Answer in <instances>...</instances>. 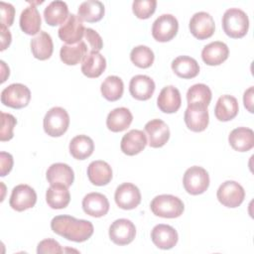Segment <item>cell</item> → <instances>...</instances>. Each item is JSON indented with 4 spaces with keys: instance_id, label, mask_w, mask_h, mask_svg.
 I'll use <instances>...</instances> for the list:
<instances>
[{
    "instance_id": "1",
    "label": "cell",
    "mask_w": 254,
    "mask_h": 254,
    "mask_svg": "<svg viewBox=\"0 0 254 254\" xmlns=\"http://www.w3.org/2000/svg\"><path fill=\"white\" fill-rule=\"evenodd\" d=\"M52 230L64 238L73 242L89 239L94 231L93 224L85 219H76L70 215H57L51 221Z\"/></svg>"
},
{
    "instance_id": "2",
    "label": "cell",
    "mask_w": 254,
    "mask_h": 254,
    "mask_svg": "<svg viewBox=\"0 0 254 254\" xmlns=\"http://www.w3.org/2000/svg\"><path fill=\"white\" fill-rule=\"evenodd\" d=\"M222 28L224 33L230 38H243L249 29L247 14L239 8L227 9L222 16Z\"/></svg>"
},
{
    "instance_id": "3",
    "label": "cell",
    "mask_w": 254,
    "mask_h": 254,
    "mask_svg": "<svg viewBox=\"0 0 254 254\" xmlns=\"http://www.w3.org/2000/svg\"><path fill=\"white\" fill-rule=\"evenodd\" d=\"M150 208L157 216L176 218L183 214L185 205L182 199L178 196L172 194H160L152 199Z\"/></svg>"
},
{
    "instance_id": "4",
    "label": "cell",
    "mask_w": 254,
    "mask_h": 254,
    "mask_svg": "<svg viewBox=\"0 0 254 254\" xmlns=\"http://www.w3.org/2000/svg\"><path fill=\"white\" fill-rule=\"evenodd\" d=\"M44 130L51 137H60L65 133L69 125V115L60 106L52 107L45 115Z\"/></svg>"
},
{
    "instance_id": "5",
    "label": "cell",
    "mask_w": 254,
    "mask_h": 254,
    "mask_svg": "<svg viewBox=\"0 0 254 254\" xmlns=\"http://www.w3.org/2000/svg\"><path fill=\"white\" fill-rule=\"evenodd\" d=\"M183 184L190 194L197 195L203 193L209 186L208 173L202 167L192 166L185 172Z\"/></svg>"
},
{
    "instance_id": "6",
    "label": "cell",
    "mask_w": 254,
    "mask_h": 254,
    "mask_svg": "<svg viewBox=\"0 0 254 254\" xmlns=\"http://www.w3.org/2000/svg\"><path fill=\"white\" fill-rule=\"evenodd\" d=\"M31 99L30 89L22 83H12L1 92V102L11 108L26 107Z\"/></svg>"
},
{
    "instance_id": "7",
    "label": "cell",
    "mask_w": 254,
    "mask_h": 254,
    "mask_svg": "<svg viewBox=\"0 0 254 254\" xmlns=\"http://www.w3.org/2000/svg\"><path fill=\"white\" fill-rule=\"evenodd\" d=\"M218 201L226 207L239 206L245 197V190L240 184L235 181H225L222 183L216 192Z\"/></svg>"
},
{
    "instance_id": "8",
    "label": "cell",
    "mask_w": 254,
    "mask_h": 254,
    "mask_svg": "<svg viewBox=\"0 0 254 254\" xmlns=\"http://www.w3.org/2000/svg\"><path fill=\"white\" fill-rule=\"evenodd\" d=\"M179 23L172 14H163L153 23L152 36L158 42H169L178 33Z\"/></svg>"
},
{
    "instance_id": "9",
    "label": "cell",
    "mask_w": 254,
    "mask_h": 254,
    "mask_svg": "<svg viewBox=\"0 0 254 254\" xmlns=\"http://www.w3.org/2000/svg\"><path fill=\"white\" fill-rule=\"evenodd\" d=\"M85 28L80 18L75 14H69L66 21L60 27L59 38L66 45H74L81 41L84 36Z\"/></svg>"
},
{
    "instance_id": "10",
    "label": "cell",
    "mask_w": 254,
    "mask_h": 254,
    "mask_svg": "<svg viewBox=\"0 0 254 254\" xmlns=\"http://www.w3.org/2000/svg\"><path fill=\"white\" fill-rule=\"evenodd\" d=\"M136 235L134 223L126 218L116 219L109 226V238L116 245H127L131 243Z\"/></svg>"
},
{
    "instance_id": "11",
    "label": "cell",
    "mask_w": 254,
    "mask_h": 254,
    "mask_svg": "<svg viewBox=\"0 0 254 254\" xmlns=\"http://www.w3.org/2000/svg\"><path fill=\"white\" fill-rule=\"evenodd\" d=\"M189 27L193 37L198 40H205L213 35L215 23L209 13L200 11L192 15Z\"/></svg>"
},
{
    "instance_id": "12",
    "label": "cell",
    "mask_w": 254,
    "mask_h": 254,
    "mask_svg": "<svg viewBox=\"0 0 254 254\" xmlns=\"http://www.w3.org/2000/svg\"><path fill=\"white\" fill-rule=\"evenodd\" d=\"M37 201V193L28 185H18L12 190L9 204L17 211H24L32 208Z\"/></svg>"
},
{
    "instance_id": "13",
    "label": "cell",
    "mask_w": 254,
    "mask_h": 254,
    "mask_svg": "<svg viewBox=\"0 0 254 254\" xmlns=\"http://www.w3.org/2000/svg\"><path fill=\"white\" fill-rule=\"evenodd\" d=\"M114 199L120 208L125 210L134 209L141 202V192L135 185L131 183H123L117 187Z\"/></svg>"
},
{
    "instance_id": "14",
    "label": "cell",
    "mask_w": 254,
    "mask_h": 254,
    "mask_svg": "<svg viewBox=\"0 0 254 254\" xmlns=\"http://www.w3.org/2000/svg\"><path fill=\"white\" fill-rule=\"evenodd\" d=\"M184 119L190 130L201 132L206 129L209 122L207 107L199 104H188Z\"/></svg>"
},
{
    "instance_id": "15",
    "label": "cell",
    "mask_w": 254,
    "mask_h": 254,
    "mask_svg": "<svg viewBox=\"0 0 254 254\" xmlns=\"http://www.w3.org/2000/svg\"><path fill=\"white\" fill-rule=\"evenodd\" d=\"M151 239L153 243L160 249H171L179 240L177 230L168 224H157L151 231Z\"/></svg>"
},
{
    "instance_id": "16",
    "label": "cell",
    "mask_w": 254,
    "mask_h": 254,
    "mask_svg": "<svg viewBox=\"0 0 254 254\" xmlns=\"http://www.w3.org/2000/svg\"><path fill=\"white\" fill-rule=\"evenodd\" d=\"M145 132L148 135V144L152 148L163 147L170 138V129L161 119H153L147 122Z\"/></svg>"
},
{
    "instance_id": "17",
    "label": "cell",
    "mask_w": 254,
    "mask_h": 254,
    "mask_svg": "<svg viewBox=\"0 0 254 254\" xmlns=\"http://www.w3.org/2000/svg\"><path fill=\"white\" fill-rule=\"evenodd\" d=\"M107 197L100 192H89L82 199L83 211L92 217H101L109 210Z\"/></svg>"
},
{
    "instance_id": "18",
    "label": "cell",
    "mask_w": 254,
    "mask_h": 254,
    "mask_svg": "<svg viewBox=\"0 0 254 254\" xmlns=\"http://www.w3.org/2000/svg\"><path fill=\"white\" fill-rule=\"evenodd\" d=\"M154 80L145 74H137L133 76L129 83V91L137 100H148L155 91Z\"/></svg>"
},
{
    "instance_id": "19",
    "label": "cell",
    "mask_w": 254,
    "mask_h": 254,
    "mask_svg": "<svg viewBox=\"0 0 254 254\" xmlns=\"http://www.w3.org/2000/svg\"><path fill=\"white\" fill-rule=\"evenodd\" d=\"M182 104L181 93L174 85L165 86L159 93L157 105L159 109L165 113L177 112Z\"/></svg>"
},
{
    "instance_id": "20",
    "label": "cell",
    "mask_w": 254,
    "mask_h": 254,
    "mask_svg": "<svg viewBox=\"0 0 254 254\" xmlns=\"http://www.w3.org/2000/svg\"><path fill=\"white\" fill-rule=\"evenodd\" d=\"M147 145V138L142 130L133 129L127 132L121 139V151L128 156L139 154Z\"/></svg>"
},
{
    "instance_id": "21",
    "label": "cell",
    "mask_w": 254,
    "mask_h": 254,
    "mask_svg": "<svg viewBox=\"0 0 254 254\" xmlns=\"http://www.w3.org/2000/svg\"><path fill=\"white\" fill-rule=\"evenodd\" d=\"M229 55L227 45L220 41L211 42L201 51V59L208 65H218L225 62Z\"/></svg>"
},
{
    "instance_id": "22",
    "label": "cell",
    "mask_w": 254,
    "mask_h": 254,
    "mask_svg": "<svg viewBox=\"0 0 254 254\" xmlns=\"http://www.w3.org/2000/svg\"><path fill=\"white\" fill-rule=\"evenodd\" d=\"M47 180L50 185H63L69 188L74 181L72 169L64 163H55L47 170Z\"/></svg>"
},
{
    "instance_id": "23",
    "label": "cell",
    "mask_w": 254,
    "mask_h": 254,
    "mask_svg": "<svg viewBox=\"0 0 254 254\" xmlns=\"http://www.w3.org/2000/svg\"><path fill=\"white\" fill-rule=\"evenodd\" d=\"M228 141L235 151L247 152L254 146V132L247 127L235 128L230 132Z\"/></svg>"
},
{
    "instance_id": "24",
    "label": "cell",
    "mask_w": 254,
    "mask_h": 254,
    "mask_svg": "<svg viewBox=\"0 0 254 254\" xmlns=\"http://www.w3.org/2000/svg\"><path fill=\"white\" fill-rule=\"evenodd\" d=\"M87 177L91 184L98 187L105 186L112 179L111 167L104 161H93L87 167Z\"/></svg>"
},
{
    "instance_id": "25",
    "label": "cell",
    "mask_w": 254,
    "mask_h": 254,
    "mask_svg": "<svg viewBox=\"0 0 254 254\" xmlns=\"http://www.w3.org/2000/svg\"><path fill=\"white\" fill-rule=\"evenodd\" d=\"M133 115L126 107H118L111 110L106 118V126L112 132L126 130L132 123Z\"/></svg>"
},
{
    "instance_id": "26",
    "label": "cell",
    "mask_w": 254,
    "mask_h": 254,
    "mask_svg": "<svg viewBox=\"0 0 254 254\" xmlns=\"http://www.w3.org/2000/svg\"><path fill=\"white\" fill-rule=\"evenodd\" d=\"M31 51L33 56L40 61L50 59L54 51L52 37L47 32L41 31L31 40Z\"/></svg>"
},
{
    "instance_id": "27",
    "label": "cell",
    "mask_w": 254,
    "mask_h": 254,
    "mask_svg": "<svg viewBox=\"0 0 254 254\" xmlns=\"http://www.w3.org/2000/svg\"><path fill=\"white\" fill-rule=\"evenodd\" d=\"M41 15L35 5L26 7L20 15V28L27 35H36L41 31Z\"/></svg>"
},
{
    "instance_id": "28",
    "label": "cell",
    "mask_w": 254,
    "mask_h": 254,
    "mask_svg": "<svg viewBox=\"0 0 254 254\" xmlns=\"http://www.w3.org/2000/svg\"><path fill=\"white\" fill-rule=\"evenodd\" d=\"M106 68V60L99 52H89L82 61L81 71L90 78L98 77Z\"/></svg>"
},
{
    "instance_id": "29",
    "label": "cell",
    "mask_w": 254,
    "mask_h": 254,
    "mask_svg": "<svg viewBox=\"0 0 254 254\" xmlns=\"http://www.w3.org/2000/svg\"><path fill=\"white\" fill-rule=\"evenodd\" d=\"M238 110L237 99L232 95L225 94L218 98L214 108V115L219 121L225 122L233 119L237 115Z\"/></svg>"
},
{
    "instance_id": "30",
    "label": "cell",
    "mask_w": 254,
    "mask_h": 254,
    "mask_svg": "<svg viewBox=\"0 0 254 254\" xmlns=\"http://www.w3.org/2000/svg\"><path fill=\"white\" fill-rule=\"evenodd\" d=\"M68 8L65 2L61 0L52 1L44 10V18L48 25H63L68 18Z\"/></svg>"
},
{
    "instance_id": "31",
    "label": "cell",
    "mask_w": 254,
    "mask_h": 254,
    "mask_svg": "<svg viewBox=\"0 0 254 254\" xmlns=\"http://www.w3.org/2000/svg\"><path fill=\"white\" fill-rule=\"evenodd\" d=\"M173 71L182 78L195 77L199 72L198 63L189 56H180L172 62Z\"/></svg>"
},
{
    "instance_id": "32",
    "label": "cell",
    "mask_w": 254,
    "mask_h": 254,
    "mask_svg": "<svg viewBox=\"0 0 254 254\" xmlns=\"http://www.w3.org/2000/svg\"><path fill=\"white\" fill-rule=\"evenodd\" d=\"M67 189L63 185H51L46 192L48 205L54 209L66 207L70 201V193Z\"/></svg>"
},
{
    "instance_id": "33",
    "label": "cell",
    "mask_w": 254,
    "mask_h": 254,
    "mask_svg": "<svg viewBox=\"0 0 254 254\" xmlns=\"http://www.w3.org/2000/svg\"><path fill=\"white\" fill-rule=\"evenodd\" d=\"M87 55V46L83 41L74 45H64L60 51V57L64 64L75 65Z\"/></svg>"
},
{
    "instance_id": "34",
    "label": "cell",
    "mask_w": 254,
    "mask_h": 254,
    "mask_svg": "<svg viewBox=\"0 0 254 254\" xmlns=\"http://www.w3.org/2000/svg\"><path fill=\"white\" fill-rule=\"evenodd\" d=\"M104 5L97 0H87L82 2L77 10V16L81 21L94 23L100 21L104 16Z\"/></svg>"
},
{
    "instance_id": "35",
    "label": "cell",
    "mask_w": 254,
    "mask_h": 254,
    "mask_svg": "<svg viewBox=\"0 0 254 254\" xmlns=\"http://www.w3.org/2000/svg\"><path fill=\"white\" fill-rule=\"evenodd\" d=\"M94 151L93 140L86 135H77L69 143V153L76 160H85Z\"/></svg>"
},
{
    "instance_id": "36",
    "label": "cell",
    "mask_w": 254,
    "mask_h": 254,
    "mask_svg": "<svg viewBox=\"0 0 254 254\" xmlns=\"http://www.w3.org/2000/svg\"><path fill=\"white\" fill-rule=\"evenodd\" d=\"M102 96L108 101H116L120 99L124 91V83L119 76H107L100 86Z\"/></svg>"
},
{
    "instance_id": "37",
    "label": "cell",
    "mask_w": 254,
    "mask_h": 254,
    "mask_svg": "<svg viewBox=\"0 0 254 254\" xmlns=\"http://www.w3.org/2000/svg\"><path fill=\"white\" fill-rule=\"evenodd\" d=\"M211 90L203 83H196L190 86L187 92L188 104H199L208 106L211 100Z\"/></svg>"
},
{
    "instance_id": "38",
    "label": "cell",
    "mask_w": 254,
    "mask_h": 254,
    "mask_svg": "<svg viewBox=\"0 0 254 254\" xmlns=\"http://www.w3.org/2000/svg\"><path fill=\"white\" fill-rule=\"evenodd\" d=\"M154 53L153 51L147 46H137L132 49L130 53V60L131 62L138 67L147 68L150 67L154 63Z\"/></svg>"
},
{
    "instance_id": "39",
    "label": "cell",
    "mask_w": 254,
    "mask_h": 254,
    "mask_svg": "<svg viewBox=\"0 0 254 254\" xmlns=\"http://www.w3.org/2000/svg\"><path fill=\"white\" fill-rule=\"evenodd\" d=\"M156 6V0H135L132 4V10L137 18L148 19L154 14Z\"/></svg>"
},
{
    "instance_id": "40",
    "label": "cell",
    "mask_w": 254,
    "mask_h": 254,
    "mask_svg": "<svg viewBox=\"0 0 254 254\" xmlns=\"http://www.w3.org/2000/svg\"><path fill=\"white\" fill-rule=\"evenodd\" d=\"M17 124L16 118L9 113L1 112V131H0V140L2 142L9 141L13 138V130Z\"/></svg>"
},
{
    "instance_id": "41",
    "label": "cell",
    "mask_w": 254,
    "mask_h": 254,
    "mask_svg": "<svg viewBox=\"0 0 254 254\" xmlns=\"http://www.w3.org/2000/svg\"><path fill=\"white\" fill-rule=\"evenodd\" d=\"M84 39L88 44L90 52H99L103 48V42L100 35L91 28L85 29Z\"/></svg>"
},
{
    "instance_id": "42",
    "label": "cell",
    "mask_w": 254,
    "mask_h": 254,
    "mask_svg": "<svg viewBox=\"0 0 254 254\" xmlns=\"http://www.w3.org/2000/svg\"><path fill=\"white\" fill-rule=\"evenodd\" d=\"M38 254H45V253H53V254H61L63 253V248L60 243L54 239L48 238L42 240L37 247Z\"/></svg>"
},
{
    "instance_id": "43",
    "label": "cell",
    "mask_w": 254,
    "mask_h": 254,
    "mask_svg": "<svg viewBox=\"0 0 254 254\" xmlns=\"http://www.w3.org/2000/svg\"><path fill=\"white\" fill-rule=\"evenodd\" d=\"M1 10V24L5 27H10L14 22L15 17V8L12 4L6 2H0Z\"/></svg>"
},
{
    "instance_id": "44",
    "label": "cell",
    "mask_w": 254,
    "mask_h": 254,
    "mask_svg": "<svg viewBox=\"0 0 254 254\" xmlns=\"http://www.w3.org/2000/svg\"><path fill=\"white\" fill-rule=\"evenodd\" d=\"M0 176L5 177L13 167V157L11 154L6 152L0 153Z\"/></svg>"
},
{
    "instance_id": "45",
    "label": "cell",
    "mask_w": 254,
    "mask_h": 254,
    "mask_svg": "<svg viewBox=\"0 0 254 254\" xmlns=\"http://www.w3.org/2000/svg\"><path fill=\"white\" fill-rule=\"evenodd\" d=\"M0 33H1V51H4L11 44L12 36L8 28L3 25H0Z\"/></svg>"
},
{
    "instance_id": "46",
    "label": "cell",
    "mask_w": 254,
    "mask_h": 254,
    "mask_svg": "<svg viewBox=\"0 0 254 254\" xmlns=\"http://www.w3.org/2000/svg\"><path fill=\"white\" fill-rule=\"evenodd\" d=\"M243 102L244 106L247 108V110L251 113H253V86L249 87L243 95Z\"/></svg>"
},
{
    "instance_id": "47",
    "label": "cell",
    "mask_w": 254,
    "mask_h": 254,
    "mask_svg": "<svg viewBox=\"0 0 254 254\" xmlns=\"http://www.w3.org/2000/svg\"><path fill=\"white\" fill-rule=\"evenodd\" d=\"M1 63V82H4L6 80V78L9 76L10 71H9V67L5 64V63L3 61L0 62Z\"/></svg>"
}]
</instances>
